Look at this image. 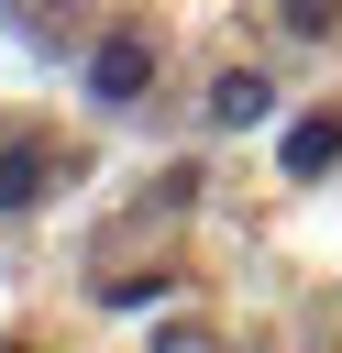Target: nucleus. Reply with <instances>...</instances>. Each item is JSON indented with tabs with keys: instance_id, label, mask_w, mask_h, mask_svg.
Wrapping results in <instances>:
<instances>
[{
	"instance_id": "nucleus-1",
	"label": "nucleus",
	"mask_w": 342,
	"mask_h": 353,
	"mask_svg": "<svg viewBox=\"0 0 342 353\" xmlns=\"http://www.w3.org/2000/svg\"><path fill=\"white\" fill-rule=\"evenodd\" d=\"M143 77H154V44H143V33H99V55H88V99L121 110V99H143Z\"/></svg>"
},
{
	"instance_id": "nucleus-2",
	"label": "nucleus",
	"mask_w": 342,
	"mask_h": 353,
	"mask_svg": "<svg viewBox=\"0 0 342 353\" xmlns=\"http://www.w3.org/2000/svg\"><path fill=\"white\" fill-rule=\"evenodd\" d=\"M276 110V77H254V66H232V77H210V121L221 132H254Z\"/></svg>"
},
{
	"instance_id": "nucleus-3",
	"label": "nucleus",
	"mask_w": 342,
	"mask_h": 353,
	"mask_svg": "<svg viewBox=\"0 0 342 353\" xmlns=\"http://www.w3.org/2000/svg\"><path fill=\"white\" fill-rule=\"evenodd\" d=\"M44 188H55V154L44 143H0V210H33Z\"/></svg>"
},
{
	"instance_id": "nucleus-4",
	"label": "nucleus",
	"mask_w": 342,
	"mask_h": 353,
	"mask_svg": "<svg viewBox=\"0 0 342 353\" xmlns=\"http://www.w3.org/2000/svg\"><path fill=\"white\" fill-rule=\"evenodd\" d=\"M320 165H342V121H331V110L287 121V176H320Z\"/></svg>"
},
{
	"instance_id": "nucleus-5",
	"label": "nucleus",
	"mask_w": 342,
	"mask_h": 353,
	"mask_svg": "<svg viewBox=\"0 0 342 353\" xmlns=\"http://www.w3.org/2000/svg\"><path fill=\"white\" fill-rule=\"evenodd\" d=\"M276 22H287L298 44H320V33H342V0H276Z\"/></svg>"
}]
</instances>
